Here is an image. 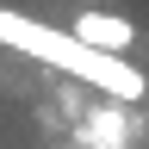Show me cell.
Listing matches in <instances>:
<instances>
[{
    "label": "cell",
    "instance_id": "6da1fadb",
    "mask_svg": "<svg viewBox=\"0 0 149 149\" xmlns=\"http://www.w3.org/2000/svg\"><path fill=\"white\" fill-rule=\"evenodd\" d=\"M0 44H13V50L37 56V62H50V68L74 74V81L100 87V93H112V100H143V74L130 68L124 56H106V50L81 44L74 31L44 25V19H25V13H6V6H0Z\"/></svg>",
    "mask_w": 149,
    "mask_h": 149
},
{
    "label": "cell",
    "instance_id": "7a4b0ae2",
    "mask_svg": "<svg viewBox=\"0 0 149 149\" xmlns=\"http://www.w3.org/2000/svg\"><path fill=\"white\" fill-rule=\"evenodd\" d=\"M81 44H93V50H106V56H124L130 44H137V31H130V19H118V13H81L68 25Z\"/></svg>",
    "mask_w": 149,
    "mask_h": 149
}]
</instances>
